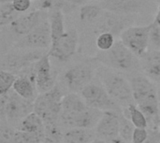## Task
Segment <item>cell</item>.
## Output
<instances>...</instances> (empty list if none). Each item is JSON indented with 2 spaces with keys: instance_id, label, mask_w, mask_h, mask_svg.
<instances>
[{
  "instance_id": "f1b7e54d",
  "label": "cell",
  "mask_w": 160,
  "mask_h": 143,
  "mask_svg": "<svg viewBox=\"0 0 160 143\" xmlns=\"http://www.w3.org/2000/svg\"><path fill=\"white\" fill-rule=\"evenodd\" d=\"M0 143H11L13 141L17 129L7 120H0Z\"/></svg>"
},
{
  "instance_id": "ffe728a7",
  "label": "cell",
  "mask_w": 160,
  "mask_h": 143,
  "mask_svg": "<svg viewBox=\"0 0 160 143\" xmlns=\"http://www.w3.org/2000/svg\"><path fill=\"white\" fill-rule=\"evenodd\" d=\"M104 111L100 110L87 107L76 117L74 122V128L95 129Z\"/></svg>"
},
{
  "instance_id": "ee69618b",
  "label": "cell",
  "mask_w": 160,
  "mask_h": 143,
  "mask_svg": "<svg viewBox=\"0 0 160 143\" xmlns=\"http://www.w3.org/2000/svg\"><path fill=\"white\" fill-rule=\"evenodd\" d=\"M159 129H160V123H159Z\"/></svg>"
},
{
  "instance_id": "4fadbf2b",
  "label": "cell",
  "mask_w": 160,
  "mask_h": 143,
  "mask_svg": "<svg viewBox=\"0 0 160 143\" xmlns=\"http://www.w3.org/2000/svg\"><path fill=\"white\" fill-rule=\"evenodd\" d=\"M52 42V33L49 19L44 20L29 34L23 37L19 42L21 47H26L30 49H46L51 47Z\"/></svg>"
},
{
  "instance_id": "1f68e13d",
  "label": "cell",
  "mask_w": 160,
  "mask_h": 143,
  "mask_svg": "<svg viewBox=\"0 0 160 143\" xmlns=\"http://www.w3.org/2000/svg\"><path fill=\"white\" fill-rule=\"evenodd\" d=\"M150 48L151 50L160 51V25L154 22L150 31Z\"/></svg>"
},
{
  "instance_id": "9c48e42d",
  "label": "cell",
  "mask_w": 160,
  "mask_h": 143,
  "mask_svg": "<svg viewBox=\"0 0 160 143\" xmlns=\"http://www.w3.org/2000/svg\"><path fill=\"white\" fill-rule=\"evenodd\" d=\"M88 106L78 93H68L64 96L62 100V110L59 117V124L67 130L74 128L76 117Z\"/></svg>"
},
{
  "instance_id": "8d00e7d4",
  "label": "cell",
  "mask_w": 160,
  "mask_h": 143,
  "mask_svg": "<svg viewBox=\"0 0 160 143\" xmlns=\"http://www.w3.org/2000/svg\"><path fill=\"white\" fill-rule=\"evenodd\" d=\"M154 23L160 25V3L159 6H158V8L157 15H156V17H155V20H154Z\"/></svg>"
},
{
  "instance_id": "e0dca14e",
  "label": "cell",
  "mask_w": 160,
  "mask_h": 143,
  "mask_svg": "<svg viewBox=\"0 0 160 143\" xmlns=\"http://www.w3.org/2000/svg\"><path fill=\"white\" fill-rule=\"evenodd\" d=\"M148 0H101L100 6L104 10L121 15H133L142 12L147 7Z\"/></svg>"
},
{
  "instance_id": "d6a6232c",
  "label": "cell",
  "mask_w": 160,
  "mask_h": 143,
  "mask_svg": "<svg viewBox=\"0 0 160 143\" xmlns=\"http://www.w3.org/2000/svg\"><path fill=\"white\" fill-rule=\"evenodd\" d=\"M149 137L148 128H139L136 127L133 133L131 143H144Z\"/></svg>"
},
{
  "instance_id": "e575fe53",
  "label": "cell",
  "mask_w": 160,
  "mask_h": 143,
  "mask_svg": "<svg viewBox=\"0 0 160 143\" xmlns=\"http://www.w3.org/2000/svg\"><path fill=\"white\" fill-rule=\"evenodd\" d=\"M67 3L70 4V5H74V6H82L84 4H87L89 1L91 0H66Z\"/></svg>"
},
{
  "instance_id": "9a60e30c",
  "label": "cell",
  "mask_w": 160,
  "mask_h": 143,
  "mask_svg": "<svg viewBox=\"0 0 160 143\" xmlns=\"http://www.w3.org/2000/svg\"><path fill=\"white\" fill-rule=\"evenodd\" d=\"M44 53L38 51H31L25 53L7 54L1 62V69L10 72H22L37 62Z\"/></svg>"
},
{
  "instance_id": "d4e9b609",
  "label": "cell",
  "mask_w": 160,
  "mask_h": 143,
  "mask_svg": "<svg viewBox=\"0 0 160 143\" xmlns=\"http://www.w3.org/2000/svg\"><path fill=\"white\" fill-rule=\"evenodd\" d=\"M123 113L127 118H128L132 122L135 127L148 128L149 125L146 116L135 103L129 105L126 109H123Z\"/></svg>"
},
{
  "instance_id": "74e56055",
  "label": "cell",
  "mask_w": 160,
  "mask_h": 143,
  "mask_svg": "<svg viewBox=\"0 0 160 143\" xmlns=\"http://www.w3.org/2000/svg\"><path fill=\"white\" fill-rule=\"evenodd\" d=\"M106 143H128L126 141H124L120 136L119 137H117V138H115V139H113V140H112V141H108V142Z\"/></svg>"
},
{
  "instance_id": "5b68a950",
  "label": "cell",
  "mask_w": 160,
  "mask_h": 143,
  "mask_svg": "<svg viewBox=\"0 0 160 143\" xmlns=\"http://www.w3.org/2000/svg\"><path fill=\"white\" fill-rule=\"evenodd\" d=\"M64 96L61 87L55 84L51 90L38 95L34 101V111L45 124L59 123Z\"/></svg>"
},
{
  "instance_id": "83f0119b",
  "label": "cell",
  "mask_w": 160,
  "mask_h": 143,
  "mask_svg": "<svg viewBox=\"0 0 160 143\" xmlns=\"http://www.w3.org/2000/svg\"><path fill=\"white\" fill-rule=\"evenodd\" d=\"M17 79L15 73L1 69L0 70V95L8 93Z\"/></svg>"
},
{
  "instance_id": "3957f363",
  "label": "cell",
  "mask_w": 160,
  "mask_h": 143,
  "mask_svg": "<svg viewBox=\"0 0 160 143\" xmlns=\"http://www.w3.org/2000/svg\"><path fill=\"white\" fill-rule=\"evenodd\" d=\"M121 39L108 51H99L95 59L103 66L119 72H134L141 67V61Z\"/></svg>"
},
{
  "instance_id": "5bb4252c",
  "label": "cell",
  "mask_w": 160,
  "mask_h": 143,
  "mask_svg": "<svg viewBox=\"0 0 160 143\" xmlns=\"http://www.w3.org/2000/svg\"><path fill=\"white\" fill-rule=\"evenodd\" d=\"M122 111H104L100 121L95 128L97 139L108 142L119 137L120 120L119 114Z\"/></svg>"
},
{
  "instance_id": "f35d334b",
  "label": "cell",
  "mask_w": 160,
  "mask_h": 143,
  "mask_svg": "<svg viewBox=\"0 0 160 143\" xmlns=\"http://www.w3.org/2000/svg\"><path fill=\"white\" fill-rule=\"evenodd\" d=\"M158 105H159V112H160V82L158 86Z\"/></svg>"
},
{
  "instance_id": "6da1fadb",
  "label": "cell",
  "mask_w": 160,
  "mask_h": 143,
  "mask_svg": "<svg viewBox=\"0 0 160 143\" xmlns=\"http://www.w3.org/2000/svg\"><path fill=\"white\" fill-rule=\"evenodd\" d=\"M135 104L148 120V128L159 129L160 112L158 99V86L145 75H134L130 78Z\"/></svg>"
},
{
  "instance_id": "52a82bcc",
  "label": "cell",
  "mask_w": 160,
  "mask_h": 143,
  "mask_svg": "<svg viewBox=\"0 0 160 143\" xmlns=\"http://www.w3.org/2000/svg\"><path fill=\"white\" fill-rule=\"evenodd\" d=\"M152 23L148 25H131L120 35L122 42L139 58H142L150 48V31Z\"/></svg>"
},
{
  "instance_id": "30bf717a",
  "label": "cell",
  "mask_w": 160,
  "mask_h": 143,
  "mask_svg": "<svg viewBox=\"0 0 160 143\" xmlns=\"http://www.w3.org/2000/svg\"><path fill=\"white\" fill-rule=\"evenodd\" d=\"M78 44L79 36L77 30L69 29L61 37L52 41L48 53L59 62H67L75 54Z\"/></svg>"
},
{
  "instance_id": "ba28073f",
  "label": "cell",
  "mask_w": 160,
  "mask_h": 143,
  "mask_svg": "<svg viewBox=\"0 0 160 143\" xmlns=\"http://www.w3.org/2000/svg\"><path fill=\"white\" fill-rule=\"evenodd\" d=\"M132 15H121L104 10L98 20L94 23V32L98 35L103 32L112 33L114 36L121 33L133 22Z\"/></svg>"
},
{
  "instance_id": "44dd1931",
  "label": "cell",
  "mask_w": 160,
  "mask_h": 143,
  "mask_svg": "<svg viewBox=\"0 0 160 143\" xmlns=\"http://www.w3.org/2000/svg\"><path fill=\"white\" fill-rule=\"evenodd\" d=\"M17 130L37 134L45 138V123L35 111L31 112L22 120Z\"/></svg>"
},
{
  "instance_id": "277c9868",
  "label": "cell",
  "mask_w": 160,
  "mask_h": 143,
  "mask_svg": "<svg viewBox=\"0 0 160 143\" xmlns=\"http://www.w3.org/2000/svg\"><path fill=\"white\" fill-rule=\"evenodd\" d=\"M34 111V102L19 96L14 90L0 95V120H7L16 129L22 120Z\"/></svg>"
},
{
  "instance_id": "60d3db41",
  "label": "cell",
  "mask_w": 160,
  "mask_h": 143,
  "mask_svg": "<svg viewBox=\"0 0 160 143\" xmlns=\"http://www.w3.org/2000/svg\"><path fill=\"white\" fill-rule=\"evenodd\" d=\"M8 2H12V0H0V3H8Z\"/></svg>"
},
{
  "instance_id": "7c38bea8",
  "label": "cell",
  "mask_w": 160,
  "mask_h": 143,
  "mask_svg": "<svg viewBox=\"0 0 160 143\" xmlns=\"http://www.w3.org/2000/svg\"><path fill=\"white\" fill-rule=\"evenodd\" d=\"M49 53H44L37 62L32 65L35 83L38 94L51 90L54 85V77L52 71Z\"/></svg>"
},
{
  "instance_id": "f6af8a7d",
  "label": "cell",
  "mask_w": 160,
  "mask_h": 143,
  "mask_svg": "<svg viewBox=\"0 0 160 143\" xmlns=\"http://www.w3.org/2000/svg\"><path fill=\"white\" fill-rule=\"evenodd\" d=\"M158 143H160V141H159V142H158Z\"/></svg>"
},
{
  "instance_id": "ab89813d",
  "label": "cell",
  "mask_w": 160,
  "mask_h": 143,
  "mask_svg": "<svg viewBox=\"0 0 160 143\" xmlns=\"http://www.w3.org/2000/svg\"><path fill=\"white\" fill-rule=\"evenodd\" d=\"M44 143H63V141H50V140H45Z\"/></svg>"
},
{
  "instance_id": "2e32d148",
  "label": "cell",
  "mask_w": 160,
  "mask_h": 143,
  "mask_svg": "<svg viewBox=\"0 0 160 143\" xmlns=\"http://www.w3.org/2000/svg\"><path fill=\"white\" fill-rule=\"evenodd\" d=\"M49 13L40 9H35L30 13L20 16L10 25V30L18 36L24 37L35 29L40 22L48 19Z\"/></svg>"
},
{
  "instance_id": "d6986e66",
  "label": "cell",
  "mask_w": 160,
  "mask_h": 143,
  "mask_svg": "<svg viewBox=\"0 0 160 143\" xmlns=\"http://www.w3.org/2000/svg\"><path fill=\"white\" fill-rule=\"evenodd\" d=\"M12 89L22 97L33 102L38 95L35 81L24 72L17 76Z\"/></svg>"
},
{
  "instance_id": "d590c367",
  "label": "cell",
  "mask_w": 160,
  "mask_h": 143,
  "mask_svg": "<svg viewBox=\"0 0 160 143\" xmlns=\"http://www.w3.org/2000/svg\"><path fill=\"white\" fill-rule=\"evenodd\" d=\"M11 143H24L22 138V135H21V132L19 130H17L16 132V135H15V138L13 140V141Z\"/></svg>"
},
{
  "instance_id": "8fae6325",
  "label": "cell",
  "mask_w": 160,
  "mask_h": 143,
  "mask_svg": "<svg viewBox=\"0 0 160 143\" xmlns=\"http://www.w3.org/2000/svg\"><path fill=\"white\" fill-rule=\"evenodd\" d=\"M95 70L88 65H77L68 68L63 76L66 87L71 93H80L93 81Z\"/></svg>"
},
{
  "instance_id": "8992f818",
  "label": "cell",
  "mask_w": 160,
  "mask_h": 143,
  "mask_svg": "<svg viewBox=\"0 0 160 143\" xmlns=\"http://www.w3.org/2000/svg\"><path fill=\"white\" fill-rule=\"evenodd\" d=\"M81 96L88 107L100 110L102 111H122L123 109L110 96L103 84L98 80V82L92 81L85 86L80 93Z\"/></svg>"
},
{
  "instance_id": "4316f807",
  "label": "cell",
  "mask_w": 160,
  "mask_h": 143,
  "mask_svg": "<svg viewBox=\"0 0 160 143\" xmlns=\"http://www.w3.org/2000/svg\"><path fill=\"white\" fill-rule=\"evenodd\" d=\"M119 120H120L119 136L128 143H131L133 133H134V130L136 128L135 126L132 124V122L128 118H127L124 115L123 111L119 114Z\"/></svg>"
},
{
  "instance_id": "7a4b0ae2",
  "label": "cell",
  "mask_w": 160,
  "mask_h": 143,
  "mask_svg": "<svg viewBox=\"0 0 160 143\" xmlns=\"http://www.w3.org/2000/svg\"><path fill=\"white\" fill-rule=\"evenodd\" d=\"M97 75L110 96L122 109L135 103L130 81L126 79L119 71L104 66L98 69Z\"/></svg>"
},
{
  "instance_id": "ac0fdd59",
  "label": "cell",
  "mask_w": 160,
  "mask_h": 143,
  "mask_svg": "<svg viewBox=\"0 0 160 143\" xmlns=\"http://www.w3.org/2000/svg\"><path fill=\"white\" fill-rule=\"evenodd\" d=\"M143 74L154 82H160V51L150 50L141 58Z\"/></svg>"
},
{
  "instance_id": "4dcf8cb0",
  "label": "cell",
  "mask_w": 160,
  "mask_h": 143,
  "mask_svg": "<svg viewBox=\"0 0 160 143\" xmlns=\"http://www.w3.org/2000/svg\"><path fill=\"white\" fill-rule=\"evenodd\" d=\"M115 43V36L110 32H103L98 35L96 44L99 51L105 52L110 50Z\"/></svg>"
},
{
  "instance_id": "603a6c76",
  "label": "cell",
  "mask_w": 160,
  "mask_h": 143,
  "mask_svg": "<svg viewBox=\"0 0 160 143\" xmlns=\"http://www.w3.org/2000/svg\"><path fill=\"white\" fill-rule=\"evenodd\" d=\"M104 9L100 6V4H95V3H87L81 7L80 8V20L83 23H90L94 24L98 18L103 13Z\"/></svg>"
},
{
  "instance_id": "cb8c5ba5",
  "label": "cell",
  "mask_w": 160,
  "mask_h": 143,
  "mask_svg": "<svg viewBox=\"0 0 160 143\" xmlns=\"http://www.w3.org/2000/svg\"><path fill=\"white\" fill-rule=\"evenodd\" d=\"M49 22L51 27L52 38V41L61 37L65 33V21H64V14L62 10H55L49 13Z\"/></svg>"
},
{
  "instance_id": "b9f144b4",
  "label": "cell",
  "mask_w": 160,
  "mask_h": 143,
  "mask_svg": "<svg viewBox=\"0 0 160 143\" xmlns=\"http://www.w3.org/2000/svg\"><path fill=\"white\" fill-rule=\"evenodd\" d=\"M98 140H99V139H98ZM98 143H106V142H105V141H101V140H99V141H98Z\"/></svg>"
},
{
  "instance_id": "836d02e7",
  "label": "cell",
  "mask_w": 160,
  "mask_h": 143,
  "mask_svg": "<svg viewBox=\"0 0 160 143\" xmlns=\"http://www.w3.org/2000/svg\"><path fill=\"white\" fill-rule=\"evenodd\" d=\"M31 0H12V5L14 7V8L20 12V13H23L26 12L30 7H31Z\"/></svg>"
},
{
  "instance_id": "484cf974",
  "label": "cell",
  "mask_w": 160,
  "mask_h": 143,
  "mask_svg": "<svg viewBox=\"0 0 160 143\" xmlns=\"http://www.w3.org/2000/svg\"><path fill=\"white\" fill-rule=\"evenodd\" d=\"M20 17V12H18L11 2L1 3L0 6V25L5 26L11 24L16 19Z\"/></svg>"
},
{
  "instance_id": "f546056e",
  "label": "cell",
  "mask_w": 160,
  "mask_h": 143,
  "mask_svg": "<svg viewBox=\"0 0 160 143\" xmlns=\"http://www.w3.org/2000/svg\"><path fill=\"white\" fill-rule=\"evenodd\" d=\"M66 4V0H38L37 8L50 13L55 10H62Z\"/></svg>"
},
{
  "instance_id": "7402d4cb",
  "label": "cell",
  "mask_w": 160,
  "mask_h": 143,
  "mask_svg": "<svg viewBox=\"0 0 160 143\" xmlns=\"http://www.w3.org/2000/svg\"><path fill=\"white\" fill-rule=\"evenodd\" d=\"M97 139L95 129L69 128L63 136V143H91Z\"/></svg>"
},
{
  "instance_id": "7bdbcfd3",
  "label": "cell",
  "mask_w": 160,
  "mask_h": 143,
  "mask_svg": "<svg viewBox=\"0 0 160 143\" xmlns=\"http://www.w3.org/2000/svg\"><path fill=\"white\" fill-rule=\"evenodd\" d=\"M31 1H36V2H37V1H38V0H31Z\"/></svg>"
}]
</instances>
